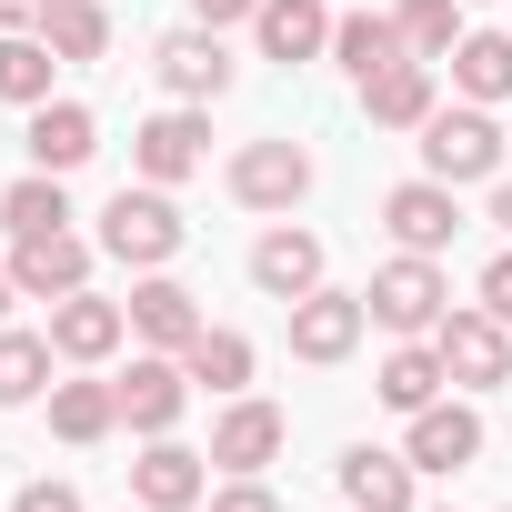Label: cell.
<instances>
[{
    "label": "cell",
    "mask_w": 512,
    "mask_h": 512,
    "mask_svg": "<svg viewBox=\"0 0 512 512\" xmlns=\"http://www.w3.org/2000/svg\"><path fill=\"white\" fill-rule=\"evenodd\" d=\"M181 241H191V231H181V211H171V191H161V181H141V191L121 181V191H111V211H101V251H111V262L161 272Z\"/></svg>",
    "instance_id": "cell-1"
},
{
    "label": "cell",
    "mask_w": 512,
    "mask_h": 512,
    "mask_svg": "<svg viewBox=\"0 0 512 512\" xmlns=\"http://www.w3.org/2000/svg\"><path fill=\"white\" fill-rule=\"evenodd\" d=\"M372 322L382 332H402V342H432L442 332V312H452V282H442V262H432V251H402V262H382L372 272Z\"/></svg>",
    "instance_id": "cell-2"
},
{
    "label": "cell",
    "mask_w": 512,
    "mask_h": 512,
    "mask_svg": "<svg viewBox=\"0 0 512 512\" xmlns=\"http://www.w3.org/2000/svg\"><path fill=\"white\" fill-rule=\"evenodd\" d=\"M422 171L452 181V191H462V181H492V171H502V121H492L482 101L432 111V121H422Z\"/></svg>",
    "instance_id": "cell-3"
},
{
    "label": "cell",
    "mask_w": 512,
    "mask_h": 512,
    "mask_svg": "<svg viewBox=\"0 0 512 512\" xmlns=\"http://www.w3.org/2000/svg\"><path fill=\"white\" fill-rule=\"evenodd\" d=\"M432 352H442V372H452L462 392H492V382H512V322H492V312H442Z\"/></svg>",
    "instance_id": "cell-4"
},
{
    "label": "cell",
    "mask_w": 512,
    "mask_h": 512,
    "mask_svg": "<svg viewBox=\"0 0 512 512\" xmlns=\"http://www.w3.org/2000/svg\"><path fill=\"white\" fill-rule=\"evenodd\" d=\"M312 191V151L302 141H241L231 151V201L241 211H292Z\"/></svg>",
    "instance_id": "cell-5"
},
{
    "label": "cell",
    "mask_w": 512,
    "mask_h": 512,
    "mask_svg": "<svg viewBox=\"0 0 512 512\" xmlns=\"http://www.w3.org/2000/svg\"><path fill=\"white\" fill-rule=\"evenodd\" d=\"M201 161H211V121H201V101H181V111H161V121H141V131H131V171H141V181H161V191H171V181H191Z\"/></svg>",
    "instance_id": "cell-6"
},
{
    "label": "cell",
    "mask_w": 512,
    "mask_h": 512,
    "mask_svg": "<svg viewBox=\"0 0 512 512\" xmlns=\"http://www.w3.org/2000/svg\"><path fill=\"white\" fill-rule=\"evenodd\" d=\"M11 282H21L31 302L91 292V241H81V231H21V241H11Z\"/></svg>",
    "instance_id": "cell-7"
},
{
    "label": "cell",
    "mask_w": 512,
    "mask_h": 512,
    "mask_svg": "<svg viewBox=\"0 0 512 512\" xmlns=\"http://www.w3.org/2000/svg\"><path fill=\"white\" fill-rule=\"evenodd\" d=\"M151 71H161V91H171V101H221L241 61L221 51V31H211V21H191V31H171V41L151 51Z\"/></svg>",
    "instance_id": "cell-8"
},
{
    "label": "cell",
    "mask_w": 512,
    "mask_h": 512,
    "mask_svg": "<svg viewBox=\"0 0 512 512\" xmlns=\"http://www.w3.org/2000/svg\"><path fill=\"white\" fill-rule=\"evenodd\" d=\"M362 322H372V302L322 282V292H302V302H292V352H302V362H352Z\"/></svg>",
    "instance_id": "cell-9"
},
{
    "label": "cell",
    "mask_w": 512,
    "mask_h": 512,
    "mask_svg": "<svg viewBox=\"0 0 512 512\" xmlns=\"http://www.w3.org/2000/svg\"><path fill=\"white\" fill-rule=\"evenodd\" d=\"M402 452H412V472H472L482 462V412L472 402H422Z\"/></svg>",
    "instance_id": "cell-10"
},
{
    "label": "cell",
    "mask_w": 512,
    "mask_h": 512,
    "mask_svg": "<svg viewBox=\"0 0 512 512\" xmlns=\"http://www.w3.org/2000/svg\"><path fill=\"white\" fill-rule=\"evenodd\" d=\"M211 452H181L171 432H151V452L131 462V502H151V512H191V502H211V472H201Z\"/></svg>",
    "instance_id": "cell-11"
},
{
    "label": "cell",
    "mask_w": 512,
    "mask_h": 512,
    "mask_svg": "<svg viewBox=\"0 0 512 512\" xmlns=\"http://www.w3.org/2000/svg\"><path fill=\"white\" fill-rule=\"evenodd\" d=\"M332 21H342L332 0H262V11H251V41H262V61L292 71V61H322L332 51Z\"/></svg>",
    "instance_id": "cell-12"
},
{
    "label": "cell",
    "mask_w": 512,
    "mask_h": 512,
    "mask_svg": "<svg viewBox=\"0 0 512 512\" xmlns=\"http://www.w3.org/2000/svg\"><path fill=\"white\" fill-rule=\"evenodd\" d=\"M282 442H292L282 402H251V392H231V412L211 422V462H221V472H262Z\"/></svg>",
    "instance_id": "cell-13"
},
{
    "label": "cell",
    "mask_w": 512,
    "mask_h": 512,
    "mask_svg": "<svg viewBox=\"0 0 512 512\" xmlns=\"http://www.w3.org/2000/svg\"><path fill=\"white\" fill-rule=\"evenodd\" d=\"M251 282H262L272 302H302V292H322V231H292V221H272L262 241H251Z\"/></svg>",
    "instance_id": "cell-14"
},
{
    "label": "cell",
    "mask_w": 512,
    "mask_h": 512,
    "mask_svg": "<svg viewBox=\"0 0 512 512\" xmlns=\"http://www.w3.org/2000/svg\"><path fill=\"white\" fill-rule=\"evenodd\" d=\"M382 231H392L402 251H442V241L462 231V201H452V181H432V171H422V181H402V191L382 201Z\"/></svg>",
    "instance_id": "cell-15"
},
{
    "label": "cell",
    "mask_w": 512,
    "mask_h": 512,
    "mask_svg": "<svg viewBox=\"0 0 512 512\" xmlns=\"http://www.w3.org/2000/svg\"><path fill=\"white\" fill-rule=\"evenodd\" d=\"M121 332H131V302H101V292L51 302V352H61V362H111Z\"/></svg>",
    "instance_id": "cell-16"
},
{
    "label": "cell",
    "mask_w": 512,
    "mask_h": 512,
    "mask_svg": "<svg viewBox=\"0 0 512 512\" xmlns=\"http://www.w3.org/2000/svg\"><path fill=\"white\" fill-rule=\"evenodd\" d=\"M181 402H191L181 352H141V362H131V382H121V422H131V432H171V422H181Z\"/></svg>",
    "instance_id": "cell-17"
},
{
    "label": "cell",
    "mask_w": 512,
    "mask_h": 512,
    "mask_svg": "<svg viewBox=\"0 0 512 512\" xmlns=\"http://www.w3.org/2000/svg\"><path fill=\"white\" fill-rule=\"evenodd\" d=\"M412 482H422V472H412V452H372V442H352V452H342V502H352V512H422V502H412Z\"/></svg>",
    "instance_id": "cell-18"
},
{
    "label": "cell",
    "mask_w": 512,
    "mask_h": 512,
    "mask_svg": "<svg viewBox=\"0 0 512 512\" xmlns=\"http://www.w3.org/2000/svg\"><path fill=\"white\" fill-rule=\"evenodd\" d=\"M21 141H31V171H61V181H71V171H81V161L101 151V121H91L81 101H41Z\"/></svg>",
    "instance_id": "cell-19"
},
{
    "label": "cell",
    "mask_w": 512,
    "mask_h": 512,
    "mask_svg": "<svg viewBox=\"0 0 512 512\" xmlns=\"http://www.w3.org/2000/svg\"><path fill=\"white\" fill-rule=\"evenodd\" d=\"M131 332H141L151 352H191V332H201V302H191L171 272H141V282H131Z\"/></svg>",
    "instance_id": "cell-20"
},
{
    "label": "cell",
    "mask_w": 512,
    "mask_h": 512,
    "mask_svg": "<svg viewBox=\"0 0 512 512\" xmlns=\"http://www.w3.org/2000/svg\"><path fill=\"white\" fill-rule=\"evenodd\" d=\"M362 111L382 121V131H422L442 101H432V61H392V71H372L362 81Z\"/></svg>",
    "instance_id": "cell-21"
},
{
    "label": "cell",
    "mask_w": 512,
    "mask_h": 512,
    "mask_svg": "<svg viewBox=\"0 0 512 512\" xmlns=\"http://www.w3.org/2000/svg\"><path fill=\"white\" fill-rule=\"evenodd\" d=\"M332 61H342L352 81H372V71H392V61H412V51H402V21H392V11H342V21H332Z\"/></svg>",
    "instance_id": "cell-22"
},
{
    "label": "cell",
    "mask_w": 512,
    "mask_h": 512,
    "mask_svg": "<svg viewBox=\"0 0 512 512\" xmlns=\"http://www.w3.org/2000/svg\"><path fill=\"white\" fill-rule=\"evenodd\" d=\"M452 91L462 101H512V31H462L452 41Z\"/></svg>",
    "instance_id": "cell-23"
},
{
    "label": "cell",
    "mask_w": 512,
    "mask_h": 512,
    "mask_svg": "<svg viewBox=\"0 0 512 512\" xmlns=\"http://www.w3.org/2000/svg\"><path fill=\"white\" fill-rule=\"evenodd\" d=\"M51 71H61V51H51L41 31H0V101L41 111V101H51Z\"/></svg>",
    "instance_id": "cell-24"
},
{
    "label": "cell",
    "mask_w": 512,
    "mask_h": 512,
    "mask_svg": "<svg viewBox=\"0 0 512 512\" xmlns=\"http://www.w3.org/2000/svg\"><path fill=\"white\" fill-rule=\"evenodd\" d=\"M181 372H191V392H241V382H251V342L221 332V322H201L191 352H181Z\"/></svg>",
    "instance_id": "cell-25"
},
{
    "label": "cell",
    "mask_w": 512,
    "mask_h": 512,
    "mask_svg": "<svg viewBox=\"0 0 512 512\" xmlns=\"http://www.w3.org/2000/svg\"><path fill=\"white\" fill-rule=\"evenodd\" d=\"M442 382H452V372H442V352H432V342H402V352L382 362V382H372V392H382V402L412 422L422 402H442Z\"/></svg>",
    "instance_id": "cell-26"
},
{
    "label": "cell",
    "mask_w": 512,
    "mask_h": 512,
    "mask_svg": "<svg viewBox=\"0 0 512 512\" xmlns=\"http://www.w3.org/2000/svg\"><path fill=\"white\" fill-rule=\"evenodd\" d=\"M121 422V382H51V432L61 442H101Z\"/></svg>",
    "instance_id": "cell-27"
},
{
    "label": "cell",
    "mask_w": 512,
    "mask_h": 512,
    "mask_svg": "<svg viewBox=\"0 0 512 512\" xmlns=\"http://www.w3.org/2000/svg\"><path fill=\"white\" fill-rule=\"evenodd\" d=\"M0 221H11V241H21V231H71V191H61V171H21L11 191H0Z\"/></svg>",
    "instance_id": "cell-28"
},
{
    "label": "cell",
    "mask_w": 512,
    "mask_h": 512,
    "mask_svg": "<svg viewBox=\"0 0 512 512\" xmlns=\"http://www.w3.org/2000/svg\"><path fill=\"white\" fill-rule=\"evenodd\" d=\"M41 41H51L61 61H101V51H111V11H101V0H51V11H41Z\"/></svg>",
    "instance_id": "cell-29"
},
{
    "label": "cell",
    "mask_w": 512,
    "mask_h": 512,
    "mask_svg": "<svg viewBox=\"0 0 512 512\" xmlns=\"http://www.w3.org/2000/svg\"><path fill=\"white\" fill-rule=\"evenodd\" d=\"M51 332H11V322H0V402H31L41 382H51Z\"/></svg>",
    "instance_id": "cell-30"
},
{
    "label": "cell",
    "mask_w": 512,
    "mask_h": 512,
    "mask_svg": "<svg viewBox=\"0 0 512 512\" xmlns=\"http://www.w3.org/2000/svg\"><path fill=\"white\" fill-rule=\"evenodd\" d=\"M402 51L412 61H452V41H462V0H402Z\"/></svg>",
    "instance_id": "cell-31"
},
{
    "label": "cell",
    "mask_w": 512,
    "mask_h": 512,
    "mask_svg": "<svg viewBox=\"0 0 512 512\" xmlns=\"http://www.w3.org/2000/svg\"><path fill=\"white\" fill-rule=\"evenodd\" d=\"M211 512H282V502H272V482H262V472H231V482L211 492Z\"/></svg>",
    "instance_id": "cell-32"
},
{
    "label": "cell",
    "mask_w": 512,
    "mask_h": 512,
    "mask_svg": "<svg viewBox=\"0 0 512 512\" xmlns=\"http://www.w3.org/2000/svg\"><path fill=\"white\" fill-rule=\"evenodd\" d=\"M482 312L512 322V251H492V272H482Z\"/></svg>",
    "instance_id": "cell-33"
},
{
    "label": "cell",
    "mask_w": 512,
    "mask_h": 512,
    "mask_svg": "<svg viewBox=\"0 0 512 512\" xmlns=\"http://www.w3.org/2000/svg\"><path fill=\"white\" fill-rule=\"evenodd\" d=\"M11 512H81V492H71V482H21Z\"/></svg>",
    "instance_id": "cell-34"
},
{
    "label": "cell",
    "mask_w": 512,
    "mask_h": 512,
    "mask_svg": "<svg viewBox=\"0 0 512 512\" xmlns=\"http://www.w3.org/2000/svg\"><path fill=\"white\" fill-rule=\"evenodd\" d=\"M251 11H262V0H191V21H211V31L221 21H251Z\"/></svg>",
    "instance_id": "cell-35"
},
{
    "label": "cell",
    "mask_w": 512,
    "mask_h": 512,
    "mask_svg": "<svg viewBox=\"0 0 512 512\" xmlns=\"http://www.w3.org/2000/svg\"><path fill=\"white\" fill-rule=\"evenodd\" d=\"M41 11L51 0H0V31H41Z\"/></svg>",
    "instance_id": "cell-36"
},
{
    "label": "cell",
    "mask_w": 512,
    "mask_h": 512,
    "mask_svg": "<svg viewBox=\"0 0 512 512\" xmlns=\"http://www.w3.org/2000/svg\"><path fill=\"white\" fill-rule=\"evenodd\" d=\"M492 221H502V231H512V181H492Z\"/></svg>",
    "instance_id": "cell-37"
},
{
    "label": "cell",
    "mask_w": 512,
    "mask_h": 512,
    "mask_svg": "<svg viewBox=\"0 0 512 512\" xmlns=\"http://www.w3.org/2000/svg\"><path fill=\"white\" fill-rule=\"evenodd\" d=\"M11 292H21V282H11V262H0V322H11Z\"/></svg>",
    "instance_id": "cell-38"
},
{
    "label": "cell",
    "mask_w": 512,
    "mask_h": 512,
    "mask_svg": "<svg viewBox=\"0 0 512 512\" xmlns=\"http://www.w3.org/2000/svg\"><path fill=\"white\" fill-rule=\"evenodd\" d=\"M121 512H151V502H121Z\"/></svg>",
    "instance_id": "cell-39"
}]
</instances>
